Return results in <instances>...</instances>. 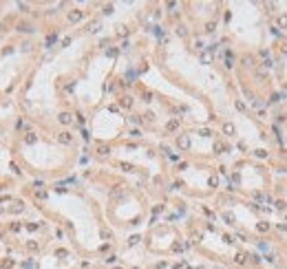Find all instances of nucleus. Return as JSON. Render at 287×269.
<instances>
[{"instance_id":"1","label":"nucleus","mask_w":287,"mask_h":269,"mask_svg":"<svg viewBox=\"0 0 287 269\" xmlns=\"http://www.w3.org/2000/svg\"><path fill=\"white\" fill-rule=\"evenodd\" d=\"M177 146L181 150H188L190 148V137H188V134H179V137H177Z\"/></svg>"},{"instance_id":"2","label":"nucleus","mask_w":287,"mask_h":269,"mask_svg":"<svg viewBox=\"0 0 287 269\" xmlns=\"http://www.w3.org/2000/svg\"><path fill=\"white\" fill-rule=\"evenodd\" d=\"M82 18H84V13H82L80 9H73V11H69V22H80Z\"/></svg>"},{"instance_id":"3","label":"nucleus","mask_w":287,"mask_h":269,"mask_svg":"<svg viewBox=\"0 0 287 269\" xmlns=\"http://www.w3.org/2000/svg\"><path fill=\"white\" fill-rule=\"evenodd\" d=\"M58 141H60V144H66V146H69L71 141H73V137H71V132H66V130H64V132H60V134H58Z\"/></svg>"},{"instance_id":"4","label":"nucleus","mask_w":287,"mask_h":269,"mask_svg":"<svg viewBox=\"0 0 287 269\" xmlns=\"http://www.w3.org/2000/svg\"><path fill=\"white\" fill-rule=\"evenodd\" d=\"M58 119H60V124L69 126L71 121H73V115H69V113H60V117H58Z\"/></svg>"},{"instance_id":"5","label":"nucleus","mask_w":287,"mask_h":269,"mask_svg":"<svg viewBox=\"0 0 287 269\" xmlns=\"http://www.w3.org/2000/svg\"><path fill=\"white\" fill-rule=\"evenodd\" d=\"M223 132H225L227 137H232V134L236 132V130H234V124H232V121H225V124H223Z\"/></svg>"},{"instance_id":"6","label":"nucleus","mask_w":287,"mask_h":269,"mask_svg":"<svg viewBox=\"0 0 287 269\" xmlns=\"http://www.w3.org/2000/svg\"><path fill=\"white\" fill-rule=\"evenodd\" d=\"M22 209H25V205H22L20 201H15V203H13V205L9 207V212H11V214H20Z\"/></svg>"},{"instance_id":"7","label":"nucleus","mask_w":287,"mask_h":269,"mask_svg":"<svg viewBox=\"0 0 287 269\" xmlns=\"http://www.w3.org/2000/svg\"><path fill=\"white\" fill-rule=\"evenodd\" d=\"M221 219L225 221L227 225H234V221H236V219H234V214H232V212H223V214H221Z\"/></svg>"},{"instance_id":"8","label":"nucleus","mask_w":287,"mask_h":269,"mask_svg":"<svg viewBox=\"0 0 287 269\" xmlns=\"http://www.w3.org/2000/svg\"><path fill=\"white\" fill-rule=\"evenodd\" d=\"M214 152H217V155L225 152V144H223V141H214Z\"/></svg>"},{"instance_id":"9","label":"nucleus","mask_w":287,"mask_h":269,"mask_svg":"<svg viewBox=\"0 0 287 269\" xmlns=\"http://www.w3.org/2000/svg\"><path fill=\"white\" fill-rule=\"evenodd\" d=\"M278 27H281V29H287V13L278 15Z\"/></svg>"},{"instance_id":"10","label":"nucleus","mask_w":287,"mask_h":269,"mask_svg":"<svg viewBox=\"0 0 287 269\" xmlns=\"http://www.w3.org/2000/svg\"><path fill=\"white\" fill-rule=\"evenodd\" d=\"M119 104L124 106V108H131V106H133V97H128V95H126V97H121Z\"/></svg>"},{"instance_id":"11","label":"nucleus","mask_w":287,"mask_h":269,"mask_svg":"<svg viewBox=\"0 0 287 269\" xmlns=\"http://www.w3.org/2000/svg\"><path fill=\"white\" fill-rule=\"evenodd\" d=\"M166 128H168V130L172 132V130H177V128H179V121H177V119H170V121L166 124Z\"/></svg>"},{"instance_id":"12","label":"nucleus","mask_w":287,"mask_h":269,"mask_svg":"<svg viewBox=\"0 0 287 269\" xmlns=\"http://www.w3.org/2000/svg\"><path fill=\"white\" fill-rule=\"evenodd\" d=\"M119 168L124 170V172H133V170H135V168H133L131 163H126V161H119Z\"/></svg>"},{"instance_id":"13","label":"nucleus","mask_w":287,"mask_h":269,"mask_svg":"<svg viewBox=\"0 0 287 269\" xmlns=\"http://www.w3.org/2000/svg\"><path fill=\"white\" fill-rule=\"evenodd\" d=\"M27 249H29V251H38V249H40V245L35 243V240H29V243H27Z\"/></svg>"},{"instance_id":"14","label":"nucleus","mask_w":287,"mask_h":269,"mask_svg":"<svg viewBox=\"0 0 287 269\" xmlns=\"http://www.w3.org/2000/svg\"><path fill=\"white\" fill-rule=\"evenodd\" d=\"M35 141H38V137H35V132H29L25 137V144H35Z\"/></svg>"},{"instance_id":"15","label":"nucleus","mask_w":287,"mask_h":269,"mask_svg":"<svg viewBox=\"0 0 287 269\" xmlns=\"http://www.w3.org/2000/svg\"><path fill=\"white\" fill-rule=\"evenodd\" d=\"M18 31H22V33L27 31V33H29V31H33V27H31V25H25V22H20V25H18Z\"/></svg>"},{"instance_id":"16","label":"nucleus","mask_w":287,"mask_h":269,"mask_svg":"<svg viewBox=\"0 0 287 269\" xmlns=\"http://www.w3.org/2000/svg\"><path fill=\"white\" fill-rule=\"evenodd\" d=\"M177 35H181V38H186V35H188V29H186L183 25H179V27H177Z\"/></svg>"},{"instance_id":"17","label":"nucleus","mask_w":287,"mask_h":269,"mask_svg":"<svg viewBox=\"0 0 287 269\" xmlns=\"http://www.w3.org/2000/svg\"><path fill=\"white\" fill-rule=\"evenodd\" d=\"M55 40H58V35H55V33H51V35H49V38H46V42H44V46H51V44H53V42H55Z\"/></svg>"},{"instance_id":"18","label":"nucleus","mask_w":287,"mask_h":269,"mask_svg":"<svg viewBox=\"0 0 287 269\" xmlns=\"http://www.w3.org/2000/svg\"><path fill=\"white\" fill-rule=\"evenodd\" d=\"M201 62H203V64H210V62H212V55L210 53H201Z\"/></svg>"},{"instance_id":"19","label":"nucleus","mask_w":287,"mask_h":269,"mask_svg":"<svg viewBox=\"0 0 287 269\" xmlns=\"http://www.w3.org/2000/svg\"><path fill=\"white\" fill-rule=\"evenodd\" d=\"M208 183H210V185H212V188H217V185H219V177H217V174H212V177H210V181H208Z\"/></svg>"},{"instance_id":"20","label":"nucleus","mask_w":287,"mask_h":269,"mask_svg":"<svg viewBox=\"0 0 287 269\" xmlns=\"http://www.w3.org/2000/svg\"><path fill=\"white\" fill-rule=\"evenodd\" d=\"M214 29H217V25H214V22H208V25H206V31H208V33H212Z\"/></svg>"},{"instance_id":"21","label":"nucleus","mask_w":287,"mask_h":269,"mask_svg":"<svg viewBox=\"0 0 287 269\" xmlns=\"http://www.w3.org/2000/svg\"><path fill=\"white\" fill-rule=\"evenodd\" d=\"M274 207H276V209H285V201H276V203H274Z\"/></svg>"},{"instance_id":"22","label":"nucleus","mask_w":287,"mask_h":269,"mask_svg":"<svg viewBox=\"0 0 287 269\" xmlns=\"http://www.w3.org/2000/svg\"><path fill=\"white\" fill-rule=\"evenodd\" d=\"M267 229H269L267 223H258V232H267Z\"/></svg>"},{"instance_id":"23","label":"nucleus","mask_w":287,"mask_h":269,"mask_svg":"<svg viewBox=\"0 0 287 269\" xmlns=\"http://www.w3.org/2000/svg\"><path fill=\"white\" fill-rule=\"evenodd\" d=\"M100 155H108V146H100V150H97Z\"/></svg>"},{"instance_id":"24","label":"nucleus","mask_w":287,"mask_h":269,"mask_svg":"<svg viewBox=\"0 0 287 269\" xmlns=\"http://www.w3.org/2000/svg\"><path fill=\"white\" fill-rule=\"evenodd\" d=\"M128 31H126V27H117V35H126Z\"/></svg>"},{"instance_id":"25","label":"nucleus","mask_w":287,"mask_h":269,"mask_svg":"<svg viewBox=\"0 0 287 269\" xmlns=\"http://www.w3.org/2000/svg\"><path fill=\"white\" fill-rule=\"evenodd\" d=\"M38 227H40V225H38V223H29V225H27V229H31V232H35V229H38Z\"/></svg>"},{"instance_id":"26","label":"nucleus","mask_w":287,"mask_h":269,"mask_svg":"<svg viewBox=\"0 0 287 269\" xmlns=\"http://www.w3.org/2000/svg\"><path fill=\"white\" fill-rule=\"evenodd\" d=\"M199 134H201V137H210L212 132H210V128H203V130H201V132H199Z\"/></svg>"},{"instance_id":"27","label":"nucleus","mask_w":287,"mask_h":269,"mask_svg":"<svg viewBox=\"0 0 287 269\" xmlns=\"http://www.w3.org/2000/svg\"><path fill=\"white\" fill-rule=\"evenodd\" d=\"M245 258H247L245 254H236V263H245Z\"/></svg>"},{"instance_id":"28","label":"nucleus","mask_w":287,"mask_h":269,"mask_svg":"<svg viewBox=\"0 0 287 269\" xmlns=\"http://www.w3.org/2000/svg\"><path fill=\"white\" fill-rule=\"evenodd\" d=\"M135 243H139V236H131V240H128V245H135Z\"/></svg>"},{"instance_id":"29","label":"nucleus","mask_w":287,"mask_h":269,"mask_svg":"<svg viewBox=\"0 0 287 269\" xmlns=\"http://www.w3.org/2000/svg\"><path fill=\"white\" fill-rule=\"evenodd\" d=\"M172 249H175V251H181L183 245H181V243H175V245H172Z\"/></svg>"},{"instance_id":"30","label":"nucleus","mask_w":287,"mask_h":269,"mask_svg":"<svg viewBox=\"0 0 287 269\" xmlns=\"http://www.w3.org/2000/svg\"><path fill=\"white\" fill-rule=\"evenodd\" d=\"M278 99H283V95H281V93H274V95H272V102H278Z\"/></svg>"},{"instance_id":"31","label":"nucleus","mask_w":287,"mask_h":269,"mask_svg":"<svg viewBox=\"0 0 287 269\" xmlns=\"http://www.w3.org/2000/svg\"><path fill=\"white\" fill-rule=\"evenodd\" d=\"M11 229H13V232H20V223H11Z\"/></svg>"},{"instance_id":"32","label":"nucleus","mask_w":287,"mask_h":269,"mask_svg":"<svg viewBox=\"0 0 287 269\" xmlns=\"http://www.w3.org/2000/svg\"><path fill=\"white\" fill-rule=\"evenodd\" d=\"M106 53L111 55V57H115V55H117V49H108V51H106Z\"/></svg>"},{"instance_id":"33","label":"nucleus","mask_w":287,"mask_h":269,"mask_svg":"<svg viewBox=\"0 0 287 269\" xmlns=\"http://www.w3.org/2000/svg\"><path fill=\"white\" fill-rule=\"evenodd\" d=\"M18 7H20V11H29V5H25V2H20Z\"/></svg>"},{"instance_id":"34","label":"nucleus","mask_w":287,"mask_h":269,"mask_svg":"<svg viewBox=\"0 0 287 269\" xmlns=\"http://www.w3.org/2000/svg\"><path fill=\"white\" fill-rule=\"evenodd\" d=\"M22 269H31V263L27 260V263H22Z\"/></svg>"},{"instance_id":"35","label":"nucleus","mask_w":287,"mask_h":269,"mask_svg":"<svg viewBox=\"0 0 287 269\" xmlns=\"http://www.w3.org/2000/svg\"><path fill=\"white\" fill-rule=\"evenodd\" d=\"M283 53H285V55H287V44H283Z\"/></svg>"},{"instance_id":"36","label":"nucleus","mask_w":287,"mask_h":269,"mask_svg":"<svg viewBox=\"0 0 287 269\" xmlns=\"http://www.w3.org/2000/svg\"><path fill=\"white\" fill-rule=\"evenodd\" d=\"M285 93H287V82H285Z\"/></svg>"},{"instance_id":"37","label":"nucleus","mask_w":287,"mask_h":269,"mask_svg":"<svg viewBox=\"0 0 287 269\" xmlns=\"http://www.w3.org/2000/svg\"><path fill=\"white\" fill-rule=\"evenodd\" d=\"M117 269H121V267H117Z\"/></svg>"}]
</instances>
